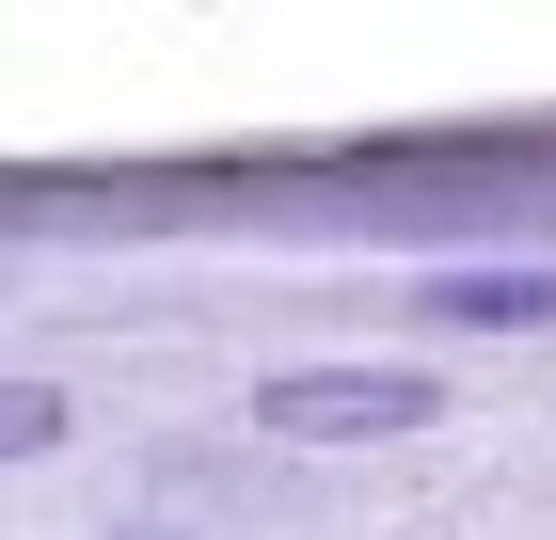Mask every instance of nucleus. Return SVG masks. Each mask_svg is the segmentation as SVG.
Masks as SVG:
<instances>
[{
  "label": "nucleus",
  "mask_w": 556,
  "mask_h": 540,
  "mask_svg": "<svg viewBox=\"0 0 556 540\" xmlns=\"http://www.w3.org/2000/svg\"><path fill=\"white\" fill-rule=\"evenodd\" d=\"M429 414H445L429 366H287V381H255L270 445H397V429H429Z\"/></svg>",
  "instance_id": "f257e3e1"
},
{
  "label": "nucleus",
  "mask_w": 556,
  "mask_h": 540,
  "mask_svg": "<svg viewBox=\"0 0 556 540\" xmlns=\"http://www.w3.org/2000/svg\"><path fill=\"white\" fill-rule=\"evenodd\" d=\"M429 318H462V334H541L556 318V271H429Z\"/></svg>",
  "instance_id": "f03ea898"
},
{
  "label": "nucleus",
  "mask_w": 556,
  "mask_h": 540,
  "mask_svg": "<svg viewBox=\"0 0 556 540\" xmlns=\"http://www.w3.org/2000/svg\"><path fill=\"white\" fill-rule=\"evenodd\" d=\"M64 429H80V398H64V381H0V461H48Z\"/></svg>",
  "instance_id": "7ed1b4c3"
},
{
  "label": "nucleus",
  "mask_w": 556,
  "mask_h": 540,
  "mask_svg": "<svg viewBox=\"0 0 556 540\" xmlns=\"http://www.w3.org/2000/svg\"><path fill=\"white\" fill-rule=\"evenodd\" d=\"M96 540H191V525H96Z\"/></svg>",
  "instance_id": "20e7f679"
}]
</instances>
